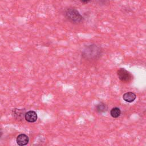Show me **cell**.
<instances>
[{
    "instance_id": "obj_1",
    "label": "cell",
    "mask_w": 146,
    "mask_h": 146,
    "mask_svg": "<svg viewBox=\"0 0 146 146\" xmlns=\"http://www.w3.org/2000/svg\"><path fill=\"white\" fill-rule=\"evenodd\" d=\"M103 53V49L99 45L90 44L84 47L82 51V57L87 60H95L99 59Z\"/></svg>"
},
{
    "instance_id": "obj_2",
    "label": "cell",
    "mask_w": 146,
    "mask_h": 146,
    "mask_svg": "<svg viewBox=\"0 0 146 146\" xmlns=\"http://www.w3.org/2000/svg\"><path fill=\"white\" fill-rule=\"evenodd\" d=\"M64 15L67 20L74 23H80L83 19V16L79 11L72 7H68L64 10Z\"/></svg>"
},
{
    "instance_id": "obj_3",
    "label": "cell",
    "mask_w": 146,
    "mask_h": 146,
    "mask_svg": "<svg viewBox=\"0 0 146 146\" xmlns=\"http://www.w3.org/2000/svg\"><path fill=\"white\" fill-rule=\"evenodd\" d=\"M117 75L119 79L123 83H129L133 78L132 74L124 68H120L117 70Z\"/></svg>"
},
{
    "instance_id": "obj_4",
    "label": "cell",
    "mask_w": 146,
    "mask_h": 146,
    "mask_svg": "<svg viewBox=\"0 0 146 146\" xmlns=\"http://www.w3.org/2000/svg\"><path fill=\"white\" fill-rule=\"evenodd\" d=\"M38 118L37 114L35 111L30 110L25 113V120L29 123H34L36 121Z\"/></svg>"
},
{
    "instance_id": "obj_5",
    "label": "cell",
    "mask_w": 146,
    "mask_h": 146,
    "mask_svg": "<svg viewBox=\"0 0 146 146\" xmlns=\"http://www.w3.org/2000/svg\"><path fill=\"white\" fill-rule=\"evenodd\" d=\"M17 143L21 146L26 145L29 143V138L27 135L24 133L19 134L17 136L16 139Z\"/></svg>"
},
{
    "instance_id": "obj_6",
    "label": "cell",
    "mask_w": 146,
    "mask_h": 146,
    "mask_svg": "<svg viewBox=\"0 0 146 146\" xmlns=\"http://www.w3.org/2000/svg\"><path fill=\"white\" fill-rule=\"evenodd\" d=\"M25 111L23 109H18L14 108L12 111V114L14 117L17 120H22L25 117Z\"/></svg>"
},
{
    "instance_id": "obj_7",
    "label": "cell",
    "mask_w": 146,
    "mask_h": 146,
    "mask_svg": "<svg viewBox=\"0 0 146 146\" xmlns=\"http://www.w3.org/2000/svg\"><path fill=\"white\" fill-rule=\"evenodd\" d=\"M136 98V95L132 92H127L123 94V99L124 101L128 103L133 102Z\"/></svg>"
},
{
    "instance_id": "obj_8",
    "label": "cell",
    "mask_w": 146,
    "mask_h": 146,
    "mask_svg": "<svg viewBox=\"0 0 146 146\" xmlns=\"http://www.w3.org/2000/svg\"><path fill=\"white\" fill-rule=\"evenodd\" d=\"M108 107L103 102H100L96 106V111L98 113H103L107 111Z\"/></svg>"
},
{
    "instance_id": "obj_9",
    "label": "cell",
    "mask_w": 146,
    "mask_h": 146,
    "mask_svg": "<svg viewBox=\"0 0 146 146\" xmlns=\"http://www.w3.org/2000/svg\"><path fill=\"white\" fill-rule=\"evenodd\" d=\"M121 114V111L118 107H113L111 110L110 115L113 118H117L120 116Z\"/></svg>"
},
{
    "instance_id": "obj_10",
    "label": "cell",
    "mask_w": 146,
    "mask_h": 146,
    "mask_svg": "<svg viewBox=\"0 0 146 146\" xmlns=\"http://www.w3.org/2000/svg\"><path fill=\"white\" fill-rule=\"evenodd\" d=\"M91 0H80V2L83 3V4H87L88 3H89Z\"/></svg>"
},
{
    "instance_id": "obj_11",
    "label": "cell",
    "mask_w": 146,
    "mask_h": 146,
    "mask_svg": "<svg viewBox=\"0 0 146 146\" xmlns=\"http://www.w3.org/2000/svg\"><path fill=\"white\" fill-rule=\"evenodd\" d=\"M2 132L1 131H0V138L2 136Z\"/></svg>"
}]
</instances>
